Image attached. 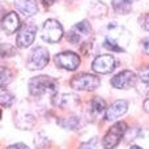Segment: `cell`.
<instances>
[{
	"label": "cell",
	"instance_id": "cell-1",
	"mask_svg": "<svg viewBox=\"0 0 149 149\" xmlns=\"http://www.w3.org/2000/svg\"><path fill=\"white\" fill-rule=\"evenodd\" d=\"M130 39H131V34L124 26L118 25L116 22H111L106 28L103 47L110 51L123 52L128 47Z\"/></svg>",
	"mask_w": 149,
	"mask_h": 149
},
{
	"label": "cell",
	"instance_id": "cell-2",
	"mask_svg": "<svg viewBox=\"0 0 149 149\" xmlns=\"http://www.w3.org/2000/svg\"><path fill=\"white\" fill-rule=\"evenodd\" d=\"M58 81L55 79H52L51 76H47V74H41V76H37L30 79L29 81V92L31 95H43V94H56L58 92Z\"/></svg>",
	"mask_w": 149,
	"mask_h": 149
},
{
	"label": "cell",
	"instance_id": "cell-3",
	"mask_svg": "<svg viewBox=\"0 0 149 149\" xmlns=\"http://www.w3.org/2000/svg\"><path fill=\"white\" fill-rule=\"evenodd\" d=\"M100 84H101L100 77L90 73L74 74L70 81L71 88H73L76 90H85V92H93V90H95L100 86Z\"/></svg>",
	"mask_w": 149,
	"mask_h": 149
},
{
	"label": "cell",
	"instance_id": "cell-4",
	"mask_svg": "<svg viewBox=\"0 0 149 149\" xmlns=\"http://www.w3.org/2000/svg\"><path fill=\"white\" fill-rule=\"evenodd\" d=\"M49 60H50L49 50L43 46H38L31 50V52L29 54V58L26 60V67L30 71L43 70L47 65Z\"/></svg>",
	"mask_w": 149,
	"mask_h": 149
},
{
	"label": "cell",
	"instance_id": "cell-5",
	"mask_svg": "<svg viewBox=\"0 0 149 149\" xmlns=\"http://www.w3.org/2000/svg\"><path fill=\"white\" fill-rule=\"evenodd\" d=\"M63 34V26L58 20L50 18V20L45 21L43 26H42V39L47 43H56L62 39Z\"/></svg>",
	"mask_w": 149,
	"mask_h": 149
},
{
	"label": "cell",
	"instance_id": "cell-6",
	"mask_svg": "<svg viewBox=\"0 0 149 149\" xmlns=\"http://www.w3.org/2000/svg\"><path fill=\"white\" fill-rule=\"evenodd\" d=\"M127 132V124L124 122H116L114 126L110 127L107 132H106L105 137H103L102 145L105 149H114L116 145L120 143L122 137Z\"/></svg>",
	"mask_w": 149,
	"mask_h": 149
},
{
	"label": "cell",
	"instance_id": "cell-7",
	"mask_svg": "<svg viewBox=\"0 0 149 149\" xmlns=\"http://www.w3.org/2000/svg\"><path fill=\"white\" fill-rule=\"evenodd\" d=\"M37 25H34L33 22H25L21 25L20 30L17 33V38H16V45L20 49H26L29 47L36 39L37 34Z\"/></svg>",
	"mask_w": 149,
	"mask_h": 149
},
{
	"label": "cell",
	"instance_id": "cell-8",
	"mask_svg": "<svg viewBox=\"0 0 149 149\" xmlns=\"http://www.w3.org/2000/svg\"><path fill=\"white\" fill-rule=\"evenodd\" d=\"M90 24L86 20H82L80 22H77L76 25H73L71 28V30L67 34V39L70 43L72 45H80L82 41H86V38L90 34Z\"/></svg>",
	"mask_w": 149,
	"mask_h": 149
},
{
	"label": "cell",
	"instance_id": "cell-9",
	"mask_svg": "<svg viewBox=\"0 0 149 149\" xmlns=\"http://www.w3.org/2000/svg\"><path fill=\"white\" fill-rule=\"evenodd\" d=\"M54 62L59 68L65 71H74L80 65V56L72 51H63L55 55Z\"/></svg>",
	"mask_w": 149,
	"mask_h": 149
},
{
	"label": "cell",
	"instance_id": "cell-10",
	"mask_svg": "<svg viewBox=\"0 0 149 149\" xmlns=\"http://www.w3.org/2000/svg\"><path fill=\"white\" fill-rule=\"evenodd\" d=\"M136 79H137V76L132 72V71L126 70V71L119 72L118 74H115V76L110 80V84H111V86L115 88V89L124 90V89H130V88L135 86Z\"/></svg>",
	"mask_w": 149,
	"mask_h": 149
},
{
	"label": "cell",
	"instance_id": "cell-11",
	"mask_svg": "<svg viewBox=\"0 0 149 149\" xmlns=\"http://www.w3.org/2000/svg\"><path fill=\"white\" fill-rule=\"evenodd\" d=\"M92 68L94 72L100 74H107L113 72L115 68V59L113 55H98L93 60Z\"/></svg>",
	"mask_w": 149,
	"mask_h": 149
},
{
	"label": "cell",
	"instance_id": "cell-12",
	"mask_svg": "<svg viewBox=\"0 0 149 149\" xmlns=\"http://www.w3.org/2000/svg\"><path fill=\"white\" fill-rule=\"evenodd\" d=\"M127 110H128V102L124 100H118V101H115L110 107H107V110H106V113H105V118H106V120H109V122L116 120V119L120 118L123 114H126Z\"/></svg>",
	"mask_w": 149,
	"mask_h": 149
},
{
	"label": "cell",
	"instance_id": "cell-13",
	"mask_svg": "<svg viewBox=\"0 0 149 149\" xmlns=\"http://www.w3.org/2000/svg\"><path fill=\"white\" fill-rule=\"evenodd\" d=\"M21 24H20V17L16 12H9L3 17L1 20V29L4 33L7 34H13L15 31L20 30Z\"/></svg>",
	"mask_w": 149,
	"mask_h": 149
},
{
	"label": "cell",
	"instance_id": "cell-14",
	"mask_svg": "<svg viewBox=\"0 0 149 149\" xmlns=\"http://www.w3.org/2000/svg\"><path fill=\"white\" fill-rule=\"evenodd\" d=\"M16 9L22 13L25 17H31L38 12L37 0H15Z\"/></svg>",
	"mask_w": 149,
	"mask_h": 149
},
{
	"label": "cell",
	"instance_id": "cell-15",
	"mask_svg": "<svg viewBox=\"0 0 149 149\" xmlns=\"http://www.w3.org/2000/svg\"><path fill=\"white\" fill-rule=\"evenodd\" d=\"M52 103L58 107L62 109H68V107H73L79 103V98L76 97L74 94H55L52 97Z\"/></svg>",
	"mask_w": 149,
	"mask_h": 149
},
{
	"label": "cell",
	"instance_id": "cell-16",
	"mask_svg": "<svg viewBox=\"0 0 149 149\" xmlns=\"http://www.w3.org/2000/svg\"><path fill=\"white\" fill-rule=\"evenodd\" d=\"M90 107H89V111L90 114H92L94 118H98V116H101L103 113H106V110H107V106H106V102L103 98L101 97H94L92 101H90Z\"/></svg>",
	"mask_w": 149,
	"mask_h": 149
},
{
	"label": "cell",
	"instance_id": "cell-17",
	"mask_svg": "<svg viewBox=\"0 0 149 149\" xmlns=\"http://www.w3.org/2000/svg\"><path fill=\"white\" fill-rule=\"evenodd\" d=\"M111 5L116 15H128L132 9L131 0H111Z\"/></svg>",
	"mask_w": 149,
	"mask_h": 149
},
{
	"label": "cell",
	"instance_id": "cell-18",
	"mask_svg": "<svg viewBox=\"0 0 149 149\" xmlns=\"http://www.w3.org/2000/svg\"><path fill=\"white\" fill-rule=\"evenodd\" d=\"M107 10H109V7L105 4L103 1H94L92 5L89 7V15L92 17H105L107 15Z\"/></svg>",
	"mask_w": 149,
	"mask_h": 149
},
{
	"label": "cell",
	"instance_id": "cell-19",
	"mask_svg": "<svg viewBox=\"0 0 149 149\" xmlns=\"http://www.w3.org/2000/svg\"><path fill=\"white\" fill-rule=\"evenodd\" d=\"M34 118L29 114H22V115H17V118L15 119V123L17 124V127L20 130H31V127L34 126Z\"/></svg>",
	"mask_w": 149,
	"mask_h": 149
},
{
	"label": "cell",
	"instance_id": "cell-20",
	"mask_svg": "<svg viewBox=\"0 0 149 149\" xmlns=\"http://www.w3.org/2000/svg\"><path fill=\"white\" fill-rule=\"evenodd\" d=\"M60 127L65 130H76L80 124V120L77 116H67V118H62L58 120Z\"/></svg>",
	"mask_w": 149,
	"mask_h": 149
},
{
	"label": "cell",
	"instance_id": "cell-21",
	"mask_svg": "<svg viewBox=\"0 0 149 149\" xmlns=\"http://www.w3.org/2000/svg\"><path fill=\"white\" fill-rule=\"evenodd\" d=\"M0 95H1V97H0V102H1L3 107H9L13 103V101H15V97H13L8 90H4V88H1V94Z\"/></svg>",
	"mask_w": 149,
	"mask_h": 149
},
{
	"label": "cell",
	"instance_id": "cell-22",
	"mask_svg": "<svg viewBox=\"0 0 149 149\" xmlns=\"http://www.w3.org/2000/svg\"><path fill=\"white\" fill-rule=\"evenodd\" d=\"M12 80V73L8 68L1 67V77H0V82H1V88H4L5 85H8Z\"/></svg>",
	"mask_w": 149,
	"mask_h": 149
},
{
	"label": "cell",
	"instance_id": "cell-23",
	"mask_svg": "<svg viewBox=\"0 0 149 149\" xmlns=\"http://www.w3.org/2000/svg\"><path fill=\"white\" fill-rule=\"evenodd\" d=\"M137 77H139L140 82H143L145 86H149V65L143 67L141 70L139 71V76Z\"/></svg>",
	"mask_w": 149,
	"mask_h": 149
},
{
	"label": "cell",
	"instance_id": "cell-24",
	"mask_svg": "<svg viewBox=\"0 0 149 149\" xmlns=\"http://www.w3.org/2000/svg\"><path fill=\"white\" fill-rule=\"evenodd\" d=\"M81 52L86 56L92 55L94 52V42L93 41H85L84 43L81 45Z\"/></svg>",
	"mask_w": 149,
	"mask_h": 149
},
{
	"label": "cell",
	"instance_id": "cell-25",
	"mask_svg": "<svg viewBox=\"0 0 149 149\" xmlns=\"http://www.w3.org/2000/svg\"><path fill=\"white\" fill-rule=\"evenodd\" d=\"M16 54V49L9 43H1V56H13Z\"/></svg>",
	"mask_w": 149,
	"mask_h": 149
},
{
	"label": "cell",
	"instance_id": "cell-26",
	"mask_svg": "<svg viewBox=\"0 0 149 149\" xmlns=\"http://www.w3.org/2000/svg\"><path fill=\"white\" fill-rule=\"evenodd\" d=\"M139 25L141 26L144 30L149 31V15H143L139 17Z\"/></svg>",
	"mask_w": 149,
	"mask_h": 149
},
{
	"label": "cell",
	"instance_id": "cell-27",
	"mask_svg": "<svg viewBox=\"0 0 149 149\" xmlns=\"http://www.w3.org/2000/svg\"><path fill=\"white\" fill-rule=\"evenodd\" d=\"M94 144H95V139H92L90 141H86V143L80 144L79 149H94Z\"/></svg>",
	"mask_w": 149,
	"mask_h": 149
},
{
	"label": "cell",
	"instance_id": "cell-28",
	"mask_svg": "<svg viewBox=\"0 0 149 149\" xmlns=\"http://www.w3.org/2000/svg\"><path fill=\"white\" fill-rule=\"evenodd\" d=\"M7 149H29V147L24 143H17V144H13V145H9Z\"/></svg>",
	"mask_w": 149,
	"mask_h": 149
},
{
	"label": "cell",
	"instance_id": "cell-29",
	"mask_svg": "<svg viewBox=\"0 0 149 149\" xmlns=\"http://www.w3.org/2000/svg\"><path fill=\"white\" fill-rule=\"evenodd\" d=\"M141 47H143V51H144L145 54L149 55V37H148V38H145V39H143Z\"/></svg>",
	"mask_w": 149,
	"mask_h": 149
},
{
	"label": "cell",
	"instance_id": "cell-30",
	"mask_svg": "<svg viewBox=\"0 0 149 149\" xmlns=\"http://www.w3.org/2000/svg\"><path fill=\"white\" fill-rule=\"evenodd\" d=\"M41 1L43 3L46 7H50V5H52V4L55 3V0H41Z\"/></svg>",
	"mask_w": 149,
	"mask_h": 149
},
{
	"label": "cell",
	"instance_id": "cell-31",
	"mask_svg": "<svg viewBox=\"0 0 149 149\" xmlns=\"http://www.w3.org/2000/svg\"><path fill=\"white\" fill-rule=\"evenodd\" d=\"M143 107H144V110L147 111V113H149V98L144 101V103H143Z\"/></svg>",
	"mask_w": 149,
	"mask_h": 149
},
{
	"label": "cell",
	"instance_id": "cell-32",
	"mask_svg": "<svg viewBox=\"0 0 149 149\" xmlns=\"http://www.w3.org/2000/svg\"><path fill=\"white\" fill-rule=\"evenodd\" d=\"M131 149H143V148H140V147H137V145H132Z\"/></svg>",
	"mask_w": 149,
	"mask_h": 149
},
{
	"label": "cell",
	"instance_id": "cell-33",
	"mask_svg": "<svg viewBox=\"0 0 149 149\" xmlns=\"http://www.w3.org/2000/svg\"><path fill=\"white\" fill-rule=\"evenodd\" d=\"M131 1H137V0H131Z\"/></svg>",
	"mask_w": 149,
	"mask_h": 149
}]
</instances>
